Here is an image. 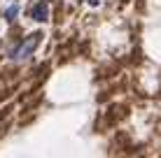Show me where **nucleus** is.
<instances>
[{
    "instance_id": "f257e3e1",
    "label": "nucleus",
    "mask_w": 161,
    "mask_h": 158,
    "mask_svg": "<svg viewBox=\"0 0 161 158\" xmlns=\"http://www.w3.org/2000/svg\"><path fill=\"white\" fill-rule=\"evenodd\" d=\"M40 37H42L40 33H35V35H28L16 49H12L9 58H12V61H16V63H21V61H26V58H31L33 51H35V47H37V42H40Z\"/></svg>"
},
{
    "instance_id": "7ed1b4c3",
    "label": "nucleus",
    "mask_w": 161,
    "mask_h": 158,
    "mask_svg": "<svg viewBox=\"0 0 161 158\" xmlns=\"http://www.w3.org/2000/svg\"><path fill=\"white\" fill-rule=\"evenodd\" d=\"M16 14H19V5H9V7H7V12H5V19H7V21H14L16 19Z\"/></svg>"
},
{
    "instance_id": "f03ea898",
    "label": "nucleus",
    "mask_w": 161,
    "mask_h": 158,
    "mask_svg": "<svg viewBox=\"0 0 161 158\" xmlns=\"http://www.w3.org/2000/svg\"><path fill=\"white\" fill-rule=\"evenodd\" d=\"M31 16L35 21H47V3H40L31 9Z\"/></svg>"
}]
</instances>
